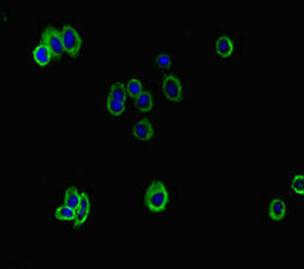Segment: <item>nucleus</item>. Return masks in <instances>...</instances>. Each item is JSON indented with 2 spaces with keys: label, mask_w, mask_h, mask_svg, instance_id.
<instances>
[{
  "label": "nucleus",
  "mask_w": 304,
  "mask_h": 269,
  "mask_svg": "<svg viewBox=\"0 0 304 269\" xmlns=\"http://www.w3.org/2000/svg\"><path fill=\"white\" fill-rule=\"evenodd\" d=\"M169 203V193L161 181H153L144 195V205L150 212H162Z\"/></svg>",
  "instance_id": "f257e3e1"
},
{
  "label": "nucleus",
  "mask_w": 304,
  "mask_h": 269,
  "mask_svg": "<svg viewBox=\"0 0 304 269\" xmlns=\"http://www.w3.org/2000/svg\"><path fill=\"white\" fill-rule=\"evenodd\" d=\"M41 41L43 44L49 48L51 55L55 61H58L62 57L63 53H64V46H63V39H62V32L54 27H47L42 33V37Z\"/></svg>",
  "instance_id": "f03ea898"
},
{
  "label": "nucleus",
  "mask_w": 304,
  "mask_h": 269,
  "mask_svg": "<svg viewBox=\"0 0 304 269\" xmlns=\"http://www.w3.org/2000/svg\"><path fill=\"white\" fill-rule=\"evenodd\" d=\"M62 39L63 46H64V51L72 57H77L81 51L82 40L76 29H73L70 26H64L62 28Z\"/></svg>",
  "instance_id": "7ed1b4c3"
},
{
  "label": "nucleus",
  "mask_w": 304,
  "mask_h": 269,
  "mask_svg": "<svg viewBox=\"0 0 304 269\" xmlns=\"http://www.w3.org/2000/svg\"><path fill=\"white\" fill-rule=\"evenodd\" d=\"M161 90L170 102L179 103L182 99L183 87L181 82L173 75H168L161 82Z\"/></svg>",
  "instance_id": "20e7f679"
},
{
  "label": "nucleus",
  "mask_w": 304,
  "mask_h": 269,
  "mask_svg": "<svg viewBox=\"0 0 304 269\" xmlns=\"http://www.w3.org/2000/svg\"><path fill=\"white\" fill-rule=\"evenodd\" d=\"M89 214H90V198L85 192H82L81 201L76 209V218L73 220L75 229H80L87 222Z\"/></svg>",
  "instance_id": "39448f33"
},
{
  "label": "nucleus",
  "mask_w": 304,
  "mask_h": 269,
  "mask_svg": "<svg viewBox=\"0 0 304 269\" xmlns=\"http://www.w3.org/2000/svg\"><path fill=\"white\" fill-rule=\"evenodd\" d=\"M132 130H133V136L139 140H143V141L149 140L154 136L153 125H151V122L148 121L147 119H143V120L133 125Z\"/></svg>",
  "instance_id": "423d86ee"
},
{
  "label": "nucleus",
  "mask_w": 304,
  "mask_h": 269,
  "mask_svg": "<svg viewBox=\"0 0 304 269\" xmlns=\"http://www.w3.org/2000/svg\"><path fill=\"white\" fill-rule=\"evenodd\" d=\"M285 214H287V203L282 198H274L270 201L269 208H268V216L270 219L275 220V222H280L282 220Z\"/></svg>",
  "instance_id": "0eeeda50"
},
{
  "label": "nucleus",
  "mask_w": 304,
  "mask_h": 269,
  "mask_svg": "<svg viewBox=\"0 0 304 269\" xmlns=\"http://www.w3.org/2000/svg\"><path fill=\"white\" fill-rule=\"evenodd\" d=\"M33 58H34L36 64L44 66L51 61L53 55H51L49 48H48L46 44L41 43L33 50Z\"/></svg>",
  "instance_id": "6e6552de"
},
{
  "label": "nucleus",
  "mask_w": 304,
  "mask_h": 269,
  "mask_svg": "<svg viewBox=\"0 0 304 269\" xmlns=\"http://www.w3.org/2000/svg\"><path fill=\"white\" fill-rule=\"evenodd\" d=\"M233 41L227 36H220L216 42L217 54L223 58H227L232 55L233 51Z\"/></svg>",
  "instance_id": "1a4fd4ad"
},
{
  "label": "nucleus",
  "mask_w": 304,
  "mask_h": 269,
  "mask_svg": "<svg viewBox=\"0 0 304 269\" xmlns=\"http://www.w3.org/2000/svg\"><path fill=\"white\" fill-rule=\"evenodd\" d=\"M135 105L138 107V110L142 113H147L149 112L151 108H153L154 102H153V97H151L150 92L148 91H143L141 95H139L135 98Z\"/></svg>",
  "instance_id": "9d476101"
},
{
  "label": "nucleus",
  "mask_w": 304,
  "mask_h": 269,
  "mask_svg": "<svg viewBox=\"0 0 304 269\" xmlns=\"http://www.w3.org/2000/svg\"><path fill=\"white\" fill-rule=\"evenodd\" d=\"M81 196L82 192L79 191V189L75 188V186H70V188L66 189L64 193V204L76 210L81 201Z\"/></svg>",
  "instance_id": "9b49d317"
},
{
  "label": "nucleus",
  "mask_w": 304,
  "mask_h": 269,
  "mask_svg": "<svg viewBox=\"0 0 304 269\" xmlns=\"http://www.w3.org/2000/svg\"><path fill=\"white\" fill-rule=\"evenodd\" d=\"M55 218L62 222H73L76 218V210H73L68 205L63 204L62 207H58L55 211Z\"/></svg>",
  "instance_id": "f8f14e48"
},
{
  "label": "nucleus",
  "mask_w": 304,
  "mask_h": 269,
  "mask_svg": "<svg viewBox=\"0 0 304 269\" xmlns=\"http://www.w3.org/2000/svg\"><path fill=\"white\" fill-rule=\"evenodd\" d=\"M106 107L111 115L118 117V115H120L122 112L125 111V103H122L120 100H117L109 96V98H107V102H106Z\"/></svg>",
  "instance_id": "ddd939ff"
},
{
  "label": "nucleus",
  "mask_w": 304,
  "mask_h": 269,
  "mask_svg": "<svg viewBox=\"0 0 304 269\" xmlns=\"http://www.w3.org/2000/svg\"><path fill=\"white\" fill-rule=\"evenodd\" d=\"M110 97H112V98H114V99L120 100V102L125 103L126 97H127V90H126L125 85L121 83L113 84L110 90Z\"/></svg>",
  "instance_id": "4468645a"
},
{
  "label": "nucleus",
  "mask_w": 304,
  "mask_h": 269,
  "mask_svg": "<svg viewBox=\"0 0 304 269\" xmlns=\"http://www.w3.org/2000/svg\"><path fill=\"white\" fill-rule=\"evenodd\" d=\"M126 90H127V93L132 97V98H136V97L142 93L141 82L139 81V78L132 77L131 80L128 81L127 88H126Z\"/></svg>",
  "instance_id": "2eb2a0df"
},
{
  "label": "nucleus",
  "mask_w": 304,
  "mask_h": 269,
  "mask_svg": "<svg viewBox=\"0 0 304 269\" xmlns=\"http://www.w3.org/2000/svg\"><path fill=\"white\" fill-rule=\"evenodd\" d=\"M291 189L294 190V192L298 193V195H303L304 192V177L303 175H296L291 181Z\"/></svg>",
  "instance_id": "dca6fc26"
},
{
  "label": "nucleus",
  "mask_w": 304,
  "mask_h": 269,
  "mask_svg": "<svg viewBox=\"0 0 304 269\" xmlns=\"http://www.w3.org/2000/svg\"><path fill=\"white\" fill-rule=\"evenodd\" d=\"M157 63H158V65L162 69H169L170 65H172V58H170L169 55L161 54L158 56Z\"/></svg>",
  "instance_id": "f3484780"
}]
</instances>
